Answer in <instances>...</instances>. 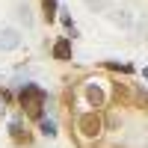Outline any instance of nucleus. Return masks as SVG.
I'll use <instances>...</instances> for the list:
<instances>
[{"mask_svg":"<svg viewBox=\"0 0 148 148\" xmlns=\"http://www.w3.org/2000/svg\"><path fill=\"white\" fill-rule=\"evenodd\" d=\"M21 104L27 107V113L30 116H39L42 113V104H45V92L39 89V86H24V92H21Z\"/></svg>","mask_w":148,"mask_h":148,"instance_id":"f257e3e1","label":"nucleus"},{"mask_svg":"<svg viewBox=\"0 0 148 148\" xmlns=\"http://www.w3.org/2000/svg\"><path fill=\"white\" fill-rule=\"evenodd\" d=\"M89 9H110V0H86Z\"/></svg>","mask_w":148,"mask_h":148,"instance_id":"6e6552de","label":"nucleus"},{"mask_svg":"<svg viewBox=\"0 0 148 148\" xmlns=\"http://www.w3.org/2000/svg\"><path fill=\"white\" fill-rule=\"evenodd\" d=\"M53 9H56V0H45V15H47V21L53 18Z\"/></svg>","mask_w":148,"mask_h":148,"instance_id":"1a4fd4ad","label":"nucleus"},{"mask_svg":"<svg viewBox=\"0 0 148 148\" xmlns=\"http://www.w3.org/2000/svg\"><path fill=\"white\" fill-rule=\"evenodd\" d=\"M42 133H45V136H53V133H56V121L53 119H42Z\"/></svg>","mask_w":148,"mask_h":148,"instance_id":"423d86ee","label":"nucleus"},{"mask_svg":"<svg viewBox=\"0 0 148 148\" xmlns=\"http://www.w3.org/2000/svg\"><path fill=\"white\" fill-rule=\"evenodd\" d=\"M18 18H21L24 24H33V12H30L27 3H21V6H18Z\"/></svg>","mask_w":148,"mask_h":148,"instance_id":"0eeeda50","label":"nucleus"},{"mask_svg":"<svg viewBox=\"0 0 148 148\" xmlns=\"http://www.w3.org/2000/svg\"><path fill=\"white\" fill-rule=\"evenodd\" d=\"M53 56H56V59H68V56H71V42H68V39H59V42L53 45Z\"/></svg>","mask_w":148,"mask_h":148,"instance_id":"39448f33","label":"nucleus"},{"mask_svg":"<svg viewBox=\"0 0 148 148\" xmlns=\"http://www.w3.org/2000/svg\"><path fill=\"white\" fill-rule=\"evenodd\" d=\"M77 127H80L83 136H98V133H101V119L95 113H86V116L77 119Z\"/></svg>","mask_w":148,"mask_h":148,"instance_id":"f03ea898","label":"nucleus"},{"mask_svg":"<svg viewBox=\"0 0 148 148\" xmlns=\"http://www.w3.org/2000/svg\"><path fill=\"white\" fill-rule=\"evenodd\" d=\"M110 18H113L119 27H125V30H130V27H133V21H136L130 9H110Z\"/></svg>","mask_w":148,"mask_h":148,"instance_id":"20e7f679","label":"nucleus"},{"mask_svg":"<svg viewBox=\"0 0 148 148\" xmlns=\"http://www.w3.org/2000/svg\"><path fill=\"white\" fill-rule=\"evenodd\" d=\"M21 47V33L18 30H3L0 33V51H15Z\"/></svg>","mask_w":148,"mask_h":148,"instance_id":"7ed1b4c3","label":"nucleus"},{"mask_svg":"<svg viewBox=\"0 0 148 148\" xmlns=\"http://www.w3.org/2000/svg\"><path fill=\"white\" fill-rule=\"evenodd\" d=\"M142 74H145V77H148V68H145V71H142Z\"/></svg>","mask_w":148,"mask_h":148,"instance_id":"9d476101","label":"nucleus"}]
</instances>
